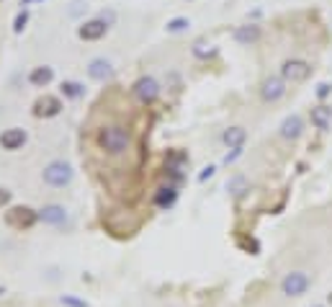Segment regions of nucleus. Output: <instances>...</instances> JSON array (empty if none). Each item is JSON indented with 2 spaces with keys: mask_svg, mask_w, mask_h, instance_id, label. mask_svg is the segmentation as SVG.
I'll list each match as a JSON object with an SVG mask.
<instances>
[{
  "mask_svg": "<svg viewBox=\"0 0 332 307\" xmlns=\"http://www.w3.org/2000/svg\"><path fill=\"white\" fill-rule=\"evenodd\" d=\"M98 147L108 155H124V152L131 150V134L126 127L121 124H108V127H101L98 129V137H95Z\"/></svg>",
  "mask_w": 332,
  "mask_h": 307,
  "instance_id": "nucleus-1",
  "label": "nucleus"
},
{
  "mask_svg": "<svg viewBox=\"0 0 332 307\" xmlns=\"http://www.w3.org/2000/svg\"><path fill=\"white\" fill-rule=\"evenodd\" d=\"M42 178H44V184L52 186V189H65V186L72 184L75 171H72V166L65 163V160H52L49 166H44Z\"/></svg>",
  "mask_w": 332,
  "mask_h": 307,
  "instance_id": "nucleus-2",
  "label": "nucleus"
},
{
  "mask_svg": "<svg viewBox=\"0 0 332 307\" xmlns=\"http://www.w3.org/2000/svg\"><path fill=\"white\" fill-rule=\"evenodd\" d=\"M311 286V276L306 271H288L281 281V292L286 297H304Z\"/></svg>",
  "mask_w": 332,
  "mask_h": 307,
  "instance_id": "nucleus-3",
  "label": "nucleus"
},
{
  "mask_svg": "<svg viewBox=\"0 0 332 307\" xmlns=\"http://www.w3.org/2000/svg\"><path fill=\"white\" fill-rule=\"evenodd\" d=\"M311 75V65L306 60H286L281 65V78L286 83H304Z\"/></svg>",
  "mask_w": 332,
  "mask_h": 307,
  "instance_id": "nucleus-4",
  "label": "nucleus"
},
{
  "mask_svg": "<svg viewBox=\"0 0 332 307\" xmlns=\"http://www.w3.org/2000/svg\"><path fill=\"white\" fill-rule=\"evenodd\" d=\"M36 220H39V212H34L31 207H13L6 212V222L16 230H29L36 225Z\"/></svg>",
  "mask_w": 332,
  "mask_h": 307,
  "instance_id": "nucleus-5",
  "label": "nucleus"
},
{
  "mask_svg": "<svg viewBox=\"0 0 332 307\" xmlns=\"http://www.w3.org/2000/svg\"><path fill=\"white\" fill-rule=\"evenodd\" d=\"M131 91H134V96H136L142 103H154L157 96H160V85H157V80L149 78V75H142V78L134 83Z\"/></svg>",
  "mask_w": 332,
  "mask_h": 307,
  "instance_id": "nucleus-6",
  "label": "nucleus"
},
{
  "mask_svg": "<svg viewBox=\"0 0 332 307\" xmlns=\"http://www.w3.org/2000/svg\"><path fill=\"white\" fill-rule=\"evenodd\" d=\"M260 96H263V101H268V103L281 101V98L286 96V80H283L281 75L265 78V83H263V88H260Z\"/></svg>",
  "mask_w": 332,
  "mask_h": 307,
  "instance_id": "nucleus-7",
  "label": "nucleus"
},
{
  "mask_svg": "<svg viewBox=\"0 0 332 307\" xmlns=\"http://www.w3.org/2000/svg\"><path fill=\"white\" fill-rule=\"evenodd\" d=\"M26 139H29L26 129H21V127H11V129H6L3 134H0V147L8 150V152H16V150H21V147L26 145Z\"/></svg>",
  "mask_w": 332,
  "mask_h": 307,
  "instance_id": "nucleus-8",
  "label": "nucleus"
},
{
  "mask_svg": "<svg viewBox=\"0 0 332 307\" xmlns=\"http://www.w3.org/2000/svg\"><path fill=\"white\" fill-rule=\"evenodd\" d=\"M62 111V101L57 98V96H42L36 103H34V114L39 116V119H52V116H57Z\"/></svg>",
  "mask_w": 332,
  "mask_h": 307,
  "instance_id": "nucleus-9",
  "label": "nucleus"
},
{
  "mask_svg": "<svg viewBox=\"0 0 332 307\" xmlns=\"http://www.w3.org/2000/svg\"><path fill=\"white\" fill-rule=\"evenodd\" d=\"M278 134H281L283 139H288V142L299 139V137L304 134V121H301V116H299V114L286 116V119L281 121V127H278Z\"/></svg>",
  "mask_w": 332,
  "mask_h": 307,
  "instance_id": "nucleus-10",
  "label": "nucleus"
},
{
  "mask_svg": "<svg viewBox=\"0 0 332 307\" xmlns=\"http://www.w3.org/2000/svg\"><path fill=\"white\" fill-rule=\"evenodd\" d=\"M106 31H108V24H106L103 19H90V21H85V24L77 29L80 39H85V42H95V39H101Z\"/></svg>",
  "mask_w": 332,
  "mask_h": 307,
  "instance_id": "nucleus-11",
  "label": "nucleus"
},
{
  "mask_svg": "<svg viewBox=\"0 0 332 307\" xmlns=\"http://www.w3.org/2000/svg\"><path fill=\"white\" fill-rule=\"evenodd\" d=\"M39 220H42L44 225L60 227V225H65V220H67V209H65L62 204H47L44 209H39Z\"/></svg>",
  "mask_w": 332,
  "mask_h": 307,
  "instance_id": "nucleus-12",
  "label": "nucleus"
},
{
  "mask_svg": "<svg viewBox=\"0 0 332 307\" xmlns=\"http://www.w3.org/2000/svg\"><path fill=\"white\" fill-rule=\"evenodd\" d=\"M88 75H90L93 80L106 83V80L113 75V65H111L106 57H95V60H90V65H88Z\"/></svg>",
  "mask_w": 332,
  "mask_h": 307,
  "instance_id": "nucleus-13",
  "label": "nucleus"
},
{
  "mask_svg": "<svg viewBox=\"0 0 332 307\" xmlns=\"http://www.w3.org/2000/svg\"><path fill=\"white\" fill-rule=\"evenodd\" d=\"M178 199V191H175V184H168V186H160L157 194H154V204L160 209H170Z\"/></svg>",
  "mask_w": 332,
  "mask_h": 307,
  "instance_id": "nucleus-14",
  "label": "nucleus"
},
{
  "mask_svg": "<svg viewBox=\"0 0 332 307\" xmlns=\"http://www.w3.org/2000/svg\"><path fill=\"white\" fill-rule=\"evenodd\" d=\"M52 80H54V70H52V67H47V65L34 67V70H31V75H29V83H31L34 88H47Z\"/></svg>",
  "mask_w": 332,
  "mask_h": 307,
  "instance_id": "nucleus-15",
  "label": "nucleus"
},
{
  "mask_svg": "<svg viewBox=\"0 0 332 307\" xmlns=\"http://www.w3.org/2000/svg\"><path fill=\"white\" fill-rule=\"evenodd\" d=\"M309 116H311V124H314L317 129H322V132L329 129V124H332V109L324 106V103H322V106H314Z\"/></svg>",
  "mask_w": 332,
  "mask_h": 307,
  "instance_id": "nucleus-16",
  "label": "nucleus"
},
{
  "mask_svg": "<svg viewBox=\"0 0 332 307\" xmlns=\"http://www.w3.org/2000/svg\"><path fill=\"white\" fill-rule=\"evenodd\" d=\"M183 166H186V155L183 152H173L168 160V176L173 178V184L183 181Z\"/></svg>",
  "mask_w": 332,
  "mask_h": 307,
  "instance_id": "nucleus-17",
  "label": "nucleus"
},
{
  "mask_svg": "<svg viewBox=\"0 0 332 307\" xmlns=\"http://www.w3.org/2000/svg\"><path fill=\"white\" fill-rule=\"evenodd\" d=\"M235 39H237L240 44H252V42H258V39H260V26H255V24L237 26V31H235Z\"/></svg>",
  "mask_w": 332,
  "mask_h": 307,
  "instance_id": "nucleus-18",
  "label": "nucleus"
},
{
  "mask_svg": "<svg viewBox=\"0 0 332 307\" xmlns=\"http://www.w3.org/2000/svg\"><path fill=\"white\" fill-rule=\"evenodd\" d=\"M222 139H224V145H227L229 150H232V147H242L245 139H247V132H245L242 127H229V129H224Z\"/></svg>",
  "mask_w": 332,
  "mask_h": 307,
  "instance_id": "nucleus-19",
  "label": "nucleus"
},
{
  "mask_svg": "<svg viewBox=\"0 0 332 307\" xmlns=\"http://www.w3.org/2000/svg\"><path fill=\"white\" fill-rule=\"evenodd\" d=\"M62 93H65L67 98H80V96L85 93V88H83L77 80H65V83H62Z\"/></svg>",
  "mask_w": 332,
  "mask_h": 307,
  "instance_id": "nucleus-20",
  "label": "nucleus"
},
{
  "mask_svg": "<svg viewBox=\"0 0 332 307\" xmlns=\"http://www.w3.org/2000/svg\"><path fill=\"white\" fill-rule=\"evenodd\" d=\"M227 189H229L232 196H242V194L247 191V178H245V176H235V178L227 184Z\"/></svg>",
  "mask_w": 332,
  "mask_h": 307,
  "instance_id": "nucleus-21",
  "label": "nucleus"
},
{
  "mask_svg": "<svg viewBox=\"0 0 332 307\" xmlns=\"http://www.w3.org/2000/svg\"><path fill=\"white\" fill-rule=\"evenodd\" d=\"M191 26V21L188 19H183V16H178V19H170L168 21V31L170 34H181V31H186Z\"/></svg>",
  "mask_w": 332,
  "mask_h": 307,
  "instance_id": "nucleus-22",
  "label": "nucleus"
},
{
  "mask_svg": "<svg viewBox=\"0 0 332 307\" xmlns=\"http://www.w3.org/2000/svg\"><path fill=\"white\" fill-rule=\"evenodd\" d=\"M26 24H29V11L24 8V11H18V16L13 19V31H16V34H21V31L26 29Z\"/></svg>",
  "mask_w": 332,
  "mask_h": 307,
  "instance_id": "nucleus-23",
  "label": "nucleus"
},
{
  "mask_svg": "<svg viewBox=\"0 0 332 307\" xmlns=\"http://www.w3.org/2000/svg\"><path fill=\"white\" fill-rule=\"evenodd\" d=\"M240 155H242V147H232V152H227V155H224V166L235 163V160H237Z\"/></svg>",
  "mask_w": 332,
  "mask_h": 307,
  "instance_id": "nucleus-24",
  "label": "nucleus"
},
{
  "mask_svg": "<svg viewBox=\"0 0 332 307\" xmlns=\"http://www.w3.org/2000/svg\"><path fill=\"white\" fill-rule=\"evenodd\" d=\"M6 204H11V191H8V189H3V186H0V209H3Z\"/></svg>",
  "mask_w": 332,
  "mask_h": 307,
  "instance_id": "nucleus-25",
  "label": "nucleus"
},
{
  "mask_svg": "<svg viewBox=\"0 0 332 307\" xmlns=\"http://www.w3.org/2000/svg\"><path fill=\"white\" fill-rule=\"evenodd\" d=\"M329 88H332L329 83H319V85H317V96H319V98H327V96H329Z\"/></svg>",
  "mask_w": 332,
  "mask_h": 307,
  "instance_id": "nucleus-26",
  "label": "nucleus"
},
{
  "mask_svg": "<svg viewBox=\"0 0 332 307\" xmlns=\"http://www.w3.org/2000/svg\"><path fill=\"white\" fill-rule=\"evenodd\" d=\"M214 173H217V168H214V166H209V168H204V173H201V176H199V181H201V184H204V181H209V178H211V176H214Z\"/></svg>",
  "mask_w": 332,
  "mask_h": 307,
  "instance_id": "nucleus-27",
  "label": "nucleus"
},
{
  "mask_svg": "<svg viewBox=\"0 0 332 307\" xmlns=\"http://www.w3.org/2000/svg\"><path fill=\"white\" fill-rule=\"evenodd\" d=\"M31 3H39V0H21V6H31Z\"/></svg>",
  "mask_w": 332,
  "mask_h": 307,
  "instance_id": "nucleus-28",
  "label": "nucleus"
},
{
  "mask_svg": "<svg viewBox=\"0 0 332 307\" xmlns=\"http://www.w3.org/2000/svg\"><path fill=\"white\" fill-rule=\"evenodd\" d=\"M0 294H3V286H0Z\"/></svg>",
  "mask_w": 332,
  "mask_h": 307,
  "instance_id": "nucleus-29",
  "label": "nucleus"
},
{
  "mask_svg": "<svg viewBox=\"0 0 332 307\" xmlns=\"http://www.w3.org/2000/svg\"><path fill=\"white\" fill-rule=\"evenodd\" d=\"M317 307H322V304H317Z\"/></svg>",
  "mask_w": 332,
  "mask_h": 307,
  "instance_id": "nucleus-30",
  "label": "nucleus"
}]
</instances>
